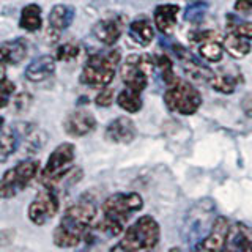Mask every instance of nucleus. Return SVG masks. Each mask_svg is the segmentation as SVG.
Masks as SVG:
<instances>
[{
	"label": "nucleus",
	"mask_w": 252,
	"mask_h": 252,
	"mask_svg": "<svg viewBox=\"0 0 252 252\" xmlns=\"http://www.w3.org/2000/svg\"><path fill=\"white\" fill-rule=\"evenodd\" d=\"M98 210L92 200L81 199L73 207H69L57 228L54 230V243L59 248H74L81 243L92 228L96 219Z\"/></svg>",
	"instance_id": "nucleus-1"
},
{
	"label": "nucleus",
	"mask_w": 252,
	"mask_h": 252,
	"mask_svg": "<svg viewBox=\"0 0 252 252\" xmlns=\"http://www.w3.org/2000/svg\"><path fill=\"white\" fill-rule=\"evenodd\" d=\"M144 200L137 192H117L102 203V216L98 228L107 236H118L131 219L132 213L142 210Z\"/></svg>",
	"instance_id": "nucleus-2"
},
{
	"label": "nucleus",
	"mask_w": 252,
	"mask_h": 252,
	"mask_svg": "<svg viewBox=\"0 0 252 252\" xmlns=\"http://www.w3.org/2000/svg\"><path fill=\"white\" fill-rule=\"evenodd\" d=\"M118 63H120L118 49L93 54L82 68L81 82L93 89H104L112 82Z\"/></svg>",
	"instance_id": "nucleus-3"
},
{
	"label": "nucleus",
	"mask_w": 252,
	"mask_h": 252,
	"mask_svg": "<svg viewBox=\"0 0 252 252\" xmlns=\"http://www.w3.org/2000/svg\"><path fill=\"white\" fill-rule=\"evenodd\" d=\"M159 224L152 216H142L128 230L125 232L123 240L112 248V251H150L159 243Z\"/></svg>",
	"instance_id": "nucleus-4"
},
{
	"label": "nucleus",
	"mask_w": 252,
	"mask_h": 252,
	"mask_svg": "<svg viewBox=\"0 0 252 252\" xmlns=\"http://www.w3.org/2000/svg\"><path fill=\"white\" fill-rule=\"evenodd\" d=\"M76 156V147L69 142L60 144L54 150L52 155L47 159L46 167L41 173L39 181L44 185V188H51L55 191L63 180L69 177V173L73 172V161Z\"/></svg>",
	"instance_id": "nucleus-5"
},
{
	"label": "nucleus",
	"mask_w": 252,
	"mask_h": 252,
	"mask_svg": "<svg viewBox=\"0 0 252 252\" xmlns=\"http://www.w3.org/2000/svg\"><path fill=\"white\" fill-rule=\"evenodd\" d=\"M164 102L172 112L180 115H192L202 104V94L189 82L177 81L167 87L164 93Z\"/></svg>",
	"instance_id": "nucleus-6"
},
{
	"label": "nucleus",
	"mask_w": 252,
	"mask_h": 252,
	"mask_svg": "<svg viewBox=\"0 0 252 252\" xmlns=\"http://www.w3.org/2000/svg\"><path fill=\"white\" fill-rule=\"evenodd\" d=\"M156 68L155 57L152 55H129L122 63L120 76L125 87L137 92H144L148 85V77Z\"/></svg>",
	"instance_id": "nucleus-7"
},
{
	"label": "nucleus",
	"mask_w": 252,
	"mask_h": 252,
	"mask_svg": "<svg viewBox=\"0 0 252 252\" xmlns=\"http://www.w3.org/2000/svg\"><path fill=\"white\" fill-rule=\"evenodd\" d=\"M38 170L39 162L33 159L21 161L13 169L6 170L2 177V183H0V195H2V199H10V197L19 194L22 189H26V186L36 177Z\"/></svg>",
	"instance_id": "nucleus-8"
},
{
	"label": "nucleus",
	"mask_w": 252,
	"mask_h": 252,
	"mask_svg": "<svg viewBox=\"0 0 252 252\" xmlns=\"http://www.w3.org/2000/svg\"><path fill=\"white\" fill-rule=\"evenodd\" d=\"M57 211H59L57 192L51 188H44L32 200L29 207V219L35 225H43L57 215Z\"/></svg>",
	"instance_id": "nucleus-9"
},
{
	"label": "nucleus",
	"mask_w": 252,
	"mask_h": 252,
	"mask_svg": "<svg viewBox=\"0 0 252 252\" xmlns=\"http://www.w3.org/2000/svg\"><path fill=\"white\" fill-rule=\"evenodd\" d=\"M192 44L199 52V55L210 63H216L222 59L224 55V43L220 41L219 36L211 30L197 32L192 35Z\"/></svg>",
	"instance_id": "nucleus-10"
},
{
	"label": "nucleus",
	"mask_w": 252,
	"mask_h": 252,
	"mask_svg": "<svg viewBox=\"0 0 252 252\" xmlns=\"http://www.w3.org/2000/svg\"><path fill=\"white\" fill-rule=\"evenodd\" d=\"M228 232H230V222L227 220V218L224 216L216 218L208 235L197 244L195 249L197 251H224Z\"/></svg>",
	"instance_id": "nucleus-11"
},
{
	"label": "nucleus",
	"mask_w": 252,
	"mask_h": 252,
	"mask_svg": "<svg viewBox=\"0 0 252 252\" xmlns=\"http://www.w3.org/2000/svg\"><path fill=\"white\" fill-rule=\"evenodd\" d=\"M173 49H175V54L181 63V68H183L185 74L191 79V81H194V82H208L210 81L213 76L211 69L203 66L191 52L185 49V47L173 46Z\"/></svg>",
	"instance_id": "nucleus-12"
},
{
	"label": "nucleus",
	"mask_w": 252,
	"mask_h": 252,
	"mask_svg": "<svg viewBox=\"0 0 252 252\" xmlns=\"http://www.w3.org/2000/svg\"><path fill=\"white\" fill-rule=\"evenodd\" d=\"M94 128H96V120L87 110H74L63 122V129L71 137H84Z\"/></svg>",
	"instance_id": "nucleus-13"
},
{
	"label": "nucleus",
	"mask_w": 252,
	"mask_h": 252,
	"mask_svg": "<svg viewBox=\"0 0 252 252\" xmlns=\"http://www.w3.org/2000/svg\"><path fill=\"white\" fill-rule=\"evenodd\" d=\"M136 125L128 117H120L112 120L106 128L104 137L107 142H112V144H129L134 139H136Z\"/></svg>",
	"instance_id": "nucleus-14"
},
{
	"label": "nucleus",
	"mask_w": 252,
	"mask_h": 252,
	"mask_svg": "<svg viewBox=\"0 0 252 252\" xmlns=\"http://www.w3.org/2000/svg\"><path fill=\"white\" fill-rule=\"evenodd\" d=\"M123 32V21L122 18H107L98 21L93 26V36L99 43L106 46H112L118 41Z\"/></svg>",
	"instance_id": "nucleus-15"
},
{
	"label": "nucleus",
	"mask_w": 252,
	"mask_h": 252,
	"mask_svg": "<svg viewBox=\"0 0 252 252\" xmlns=\"http://www.w3.org/2000/svg\"><path fill=\"white\" fill-rule=\"evenodd\" d=\"M76 10L69 5H55L49 13V29L47 33L52 39H57L63 30H66L74 21Z\"/></svg>",
	"instance_id": "nucleus-16"
},
{
	"label": "nucleus",
	"mask_w": 252,
	"mask_h": 252,
	"mask_svg": "<svg viewBox=\"0 0 252 252\" xmlns=\"http://www.w3.org/2000/svg\"><path fill=\"white\" fill-rule=\"evenodd\" d=\"M225 251L251 252L252 251V228L244 222H235L230 225L227 236Z\"/></svg>",
	"instance_id": "nucleus-17"
},
{
	"label": "nucleus",
	"mask_w": 252,
	"mask_h": 252,
	"mask_svg": "<svg viewBox=\"0 0 252 252\" xmlns=\"http://www.w3.org/2000/svg\"><path fill=\"white\" fill-rule=\"evenodd\" d=\"M180 11L178 5H172V3H165L156 6V10L153 13L155 18V26L156 29L164 35H170L173 29L177 26V14Z\"/></svg>",
	"instance_id": "nucleus-18"
},
{
	"label": "nucleus",
	"mask_w": 252,
	"mask_h": 252,
	"mask_svg": "<svg viewBox=\"0 0 252 252\" xmlns=\"http://www.w3.org/2000/svg\"><path fill=\"white\" fill-rule=\"evenodd\" d=\"M55 73V59L52 55H43L33 60L26 68V77L30 82H43Z\"/></svg>",
	"instance_id": "nucleus-19"
},
{
	"label": "nucleus",
	"mask_w": 252,
	"mask_h": 252,
	"mask_svg": "<svg viewBox=\"0 0 252 252\" xmlns=\"http://www.w3.org/2000/svg\"><path fill=\"white\" fill-rule=\"evenodd\" d=\"M0 55H2V63L5 65H19L27 57L26 39L18 38L13 41H5L0 47Z\"/></svg>",
	"instance_id": "nucleus-20"
},
{
	"label": "nucleus",
	"mask_w": 252,
	"mask_h": 252,
	"mask_svg": "<svg viewBox=\"0 0 252 252\" xmlns=\"http://www.w3.org/2000/svg\"><path fill=\"white\" fill-rule=\"evenodd\" d=\"M240 82H241V74L230 73V71H225V69L213 73L211 79L208 81L213 90L224 93V94H232L236 90V87H238Z\"/></svg>",
	"instance_id": "nucleus-21"
},
{
	"label": "nucleus",
	"mask_w": 252,
	"mask_h": 252,
	"mask_svg": "<svg viewBox=\"0 0 252 252\" xmlns=\"http://www.w3.org/2000/svg\"><path fill=\"white\" fill-rule=\"evenodd\" d=\"M224 43V49L230 57L240 60L251 52V39L244 38L238 33H233V32H228L227 36L222 39Z\"/></svg>",
	"instance_id": "nucleus-22"
},
{
	"label": "nucleus",
	"mask_w": 252,
	"mask_h": 252,
	"mask_svg": "<svg viewBox=\"0 0 252 252\" xmlns=\"http://www.w3.org/2000/svg\"><path fill=\"white\" fill-rule=\"evenodd\" d=\"M128 35L139 46H148L155 38V30L147 19H136L129 24Z\"/></svg>",
	"instance_id": "nucleus-23"
},
{
	"label": "nucleus",
	"mask_w": 252,
	"mask_h": 252,
	"mask_svg": "<svg viewBox=\"0 0 252 252\" xmlns=\"http://www.w3.org/2000/svg\"><path fill=\"white\" fill-rule=\"evenodd\" d=\"M2 136H0V161L5 162L8 156H11L19 145V134L14 126H6L2 120Z\"/></svg>",
	"instance_id": "nucleus-24"
},
{
	"label": "nucleus",
	"mask_w": 252,
	"mask_h": 252,
	"mask_svg": "<svg viewBox=\"0 0 252 252\" xmlns=\"http://www.w3.org/2000/svg\"><path fill=\"white\" fill-rule=\"evenodd\" d=\"M41 8L35 3H30L27 6L22 8L21 11V18H19V26L21 29L27 30V32H36L41 29Z\"/></svg>",
	"instance_id": "nucleus-25"
},
{
	"label": "nucleus",
	"mask_w": 252,
	"mask_h": 252,
	"mask_svg": "<svg viewBox=\"0 0 252 252\" xmlns=\"http://www.w3.org/2000/svg\"><path fill=\"white\" fill-rule=\"evenodd\" d=\"M140 94H142L140 92L125 87V90L117 96V102L123 110H126V112L136 114L142 109V96Z\"/></svg>",
	"instance_id": "nucleus-26"
},
{
	"label": "nucleus",
	"mask_w": 252,
	"mask_h": 252,
	"mask_svg": "<svg viewBox=\"0 0 252 252\" xmlns=\"http://www.w3.org/2000/svg\"><path fill=\"white\" fill-rule=\"evenodd\" d=\"M155 62H156V68L161 74V79L167 84V87L178 81L175 74H173V65L167 55H158V57H155Z\"/></svg>",
	"instance_id": "nucleus-27"
},
{
	"label": "nucleus",
	"mask_w": 252,
	"mask_h": 252,
	"mask_svg": "<svg viewBox=\"0 0 252 252\" xmlns=\"http://www.w3.org/2000/svg\"><path fill=\"white\" fill-rule=\"evenodd\" d=\"M77 55H79V46L74 43H65L57 49L55 59L60 62H73L74 59H77Z\"/></svg>",
	"instance_id": "nucleus-28"
},
{
	"label": "nucleus",
	"mask_w": 252,
	"mask_h": 252,
	"mask_svg": "<svg viewBox=\"0 0 252 252\" xmlns=\"http://www.w3.org/2000/svg\"><path fill=\"white\" fill-rule=\"evenodd\" d=\"M207 11V3L203 2H195L192 5L188 6L186 10V21H191V22H199L200 19H203V14Z\"/></svg>",
	"instance_id": "nucleus-29"
},
{
	"label": "nucleus",
	"mask_w": 252,
	"mask_h": 252,
	"mask_svg": "<svg viewBox=\"0 0 252 252\" xmlns=\"http://www.w3.org/2000/svg\"><path fill=\"white\" fill-rule=\"evenodd\" d=\"M228 32L238 33L248 39H252V22H232L228 24Z\"/></svg>",
	"instance_id": "nucleus-30"
},
{
	"label": "nucleus",
	"mask_w": 252,
	"mask_h": 252,
	"mask_svg": "<svg viewBox=\"0 0 252 252\" xmlns=\"http://www.w3.org/2000/svg\"><path fill=\"white\" fill-rule=\"evenodd\" d=\"M0 92H2V109H5L10 102V98L14 93V84L8 81L6 77L2 79V87H0Z\"/></svg>",
	"instance_id": "nucleus-31"
},
{
	"label": "nucleus",
	"mask_w": 252,
	"mask_h": 252,
	"mask_svg": "<svg viewBox=\"0 0 252 252\" xmlns=\"http://www.w3.org/2000/svg\"><path fill=\"white\" fill-rule=\"evenodd\" d=\"M114 102V90L112 89H102L101 93L96 96V104L101 107H107Z\"/></svg>",
	"instance_id": "nucleus-32"
},
{
	"label": "nucleus",
	"mask_w": 252,
	"mask_h": 252,
	"mask_svg": "<svg viewBox=\"0 0 252 252\" xmlns=\"http://www.w3.org/2000/svg\"><path fill=\"white\" fill-rule=\"evenodd\" d=\"M30 104H32V96H30L29 93H21L14 99V106H16V110H18V112L27 110Z\"/></svg>",
	"instance_id": "nucleus-33"
},
{
	"label": "nucleus",
	"mask_w": 252,
	"mask_h": 252,
	"mask_svg": "<svg viewBox=\"0 0 252 252\" xmlns=\"http://www.w3.org/2000/svg\"><path fill=\"white\" fill-rule=\"evenodd\" d=\"M233 8L241 14H252V0H236Z\"/></svg>",
	"instance_id": "nucleus-34"
},
{
	"label": "nucleus",
	"mask_w": 252,
	"mask_h": 252,
	"mask_svg": "<svg viewBox=\"0 0 252 252\" xmlns=\"http://www.w3.org/2000/svg\"><path fill=\"white\" fill-rule=\"evenodd\" d=\"M241 109L246 117L252 118V93H248L241 101Z\"/></svg>",
	"instance_id": "nucleus-35"
}]
</instances>
